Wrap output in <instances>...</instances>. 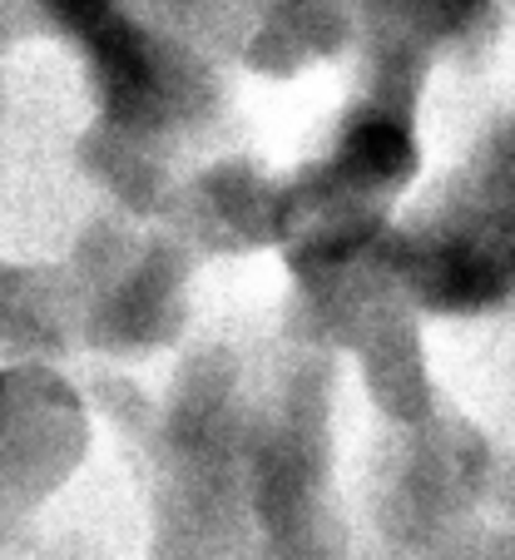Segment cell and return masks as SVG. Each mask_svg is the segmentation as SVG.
Segmentation results:
<instances>
[{
	"label": "cell",
	"mask_w": 515,
	"mask_h": 560,
	"mask_svg": "<svg viewBox=\"0 0 515 560\" xmlns=\"http://www.w3.org/2000/svg\"><path fill=\"white\" fill-rule=\"evenodd\" d=\"M90 40H95V65H100V74H105L109 100H115V105L144 100L149 55H144V45H139V35L119 21H100L95 31H90Z\"/></svg>",
	"instance_id": "1"
},
{
	"label": "cell",
	"mask_w": 515,
	"mask_h": 560,
	"mask_svg": "<svg viewBox=\"0 0 515 560\" xmlns=\"http://www.w3.org/2000/svg\"><path fill=\"white\" fill-rule=\"evenodd\" d=\"M436 288H442L446 303L476 307V303H485V298L501 293V268H495L485 254H456V258H446L442 264Z\"/></svg>",
	"instance_id": "3"
},
{
	"label": "cell",
	"mask_w": 515,
	"mask_h": 560,
	"mask_svg": "<svg viewBox=\"0 0 515 560\" xmlns=\"http://www.w3.org/2000/svg\"><path fill=\"white\" fill-rule=\"evenodd\" d=\"M411 164V135L391 119H367L348 139V170L362 179H391Z\"/></svg>",
	"instance_id": "2"
},
{
	"label": "cell",
	"mask_w": 515,
	"mask_h": 560,
	"mask_svg": "<svg viewBox=\"0 0 515 560\" xmlns=\"http://www.w3.org/2000/svg\"><path fill=\"white\" fill-rule=\"evenodd\" d=\"M452 5H456V11H471V5H476V0H452Z\"/></svg>",
	"instance_id": "5"
},
{
	"label": "cell",
	"mask_w": 515,
	"mask_h": 560,
	"mask_svg": "<svg viewBox=\"0 0 515 560\" xmlns=\"http://www.w3.org/2000/svg\"><path fill=\"white\" fill-rule=\"evenodd\" d=\"M109 5H115V0H50V11L60 15L65 25H74V31H95L100 21H109Z\"/></svg>",
	"instance_id": "4"
}]
</instances>
